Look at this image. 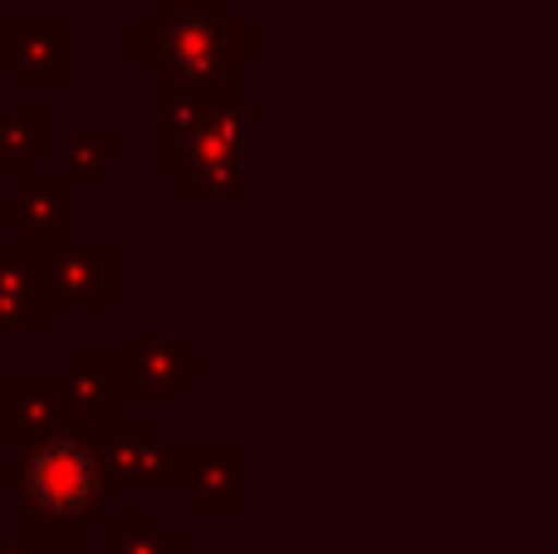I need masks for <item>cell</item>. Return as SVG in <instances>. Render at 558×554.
Returning a JSON list of instances; mask_svg holds the SVG:
<instances>
[{
    "mask_svg": "<svg viewBox=\"0 0 558 554\" xmlns=\"http://www.w3.org/2000/svg\"><path fill=\"white\" fill-rule=\"evenodd\" d=\"M0 554H35L25 545V540H10V535H0Z\"/></svg>",
    "mask_w": 558,
    "mask_h": 554,
    "instance_id": "ac0fdd59",
    "label": "cell"
},
{
    "mask_svg": "<svg viewBox=\"0 0 558 554\" xmlns=\"http://www.w3.org/2000/svg\"><path fill=\"white\" fill-rule=\"evenodd\" d=\"M49 143V113L45 108H0V172H25L35 153Z\"/></svg>",
    "mask_w": 558,
    "mask_h": 554,
    "instance_id": "4fadbf2b",
    "label": "cell"
},
{
    "mask_svg": "<svg viewBox=\"0 0 558 554\" xmlns=\"http://www.w3.org/2000/svg\"><path fill=\"white\" fill-rule=\"evenodd\" d=\"M0 216L15 226L20 245H54L69 236V177L20 172V192L0 202Z\"/></svg>",
    "mask_w": 558,
    "mask_h": 554,
    "instance_id": "9c48e42d",
    "label": "cell"
},
{
    "mask_svg": "<svg viewBox=\"0 0 558 554\" xmlns=\"http://www.w3.org/2000/svg\"><path fill=\"white\" fill-rule=\"evenodd\" d=\"M206 363L196 359L186 344L167 339L157 329H137L123 353V378L133 383V398L143 402H172L182 398V383L196 378Z\"/></svg>",
    "mask_w": 558,
    "mask_h": 554,
    "instance_id": "52a82bcc",
    "label": "cell"
},
{
    "mask_svg": "<svg viewBox=\"0 0 558 554\" xmlns=\"http://www.w3.org/2000/svg\"><path fill=\"white\" fill-rule=\"evenodd\" d=\"M49 294L39 265H10L0 270V334H39L49 324Z\"/></svg>",
    "mask_w": 558,
    "mask_h": 554,
    "instance_id": "7c38bea8",
    "label": "cell"
},
{
    "mask_svg": "<svg viewBox=\"0 0 558 554\" xmlns=\"http://www.w3.org/2000/svg\"><path fill=\"white\" fill-rule=\"evenodd\" d=\"M64 39H69V20H0V59L29 88L69 84Z\"/></svg>",
    "mask_w": 558,
    "mask_h": 554,
    "instance_id": "ba28073f",
    "label": "cell"
},
{
    "mask_svg": "<svg viewBox=\"0 0 558 554\" xmlns=\"http://www.w3.org/2000/svg\"><path fill=\"white\" fill-rule=\"evenodd\" d=\"M133 59L157 69V108L177 113L206 94L245 88V20L226 0H157L133 25Z\"/></svg>",
    "mask_w": 558,
    "mask_h": 554,
    "instance_id": "6da1fadb",
    "label": "cell"
},
{
    "mask_svg": "<svg viewBox=\"0 0 558 554\" xmlns=\"http://www.w3.org/2000/svg\"><path fill=\"white\" fill-rule=\"evenodd\" d=\"M118 383H123V353H74V359L59 369L69 427L94 432V427H104V422H113Z\"/></svg>",
    "mask_w": 558,
    "mask_h": 554,
    "instance_id": "30bf717a",
    "label": "cell"
},
{
    "mask_svg": "<svg viewBox=\"0 0 558 554\" xmlns=\"http://www.w3.org/2000/svg\"><path fill=\"white\" fill-rule=\"evenodd\" d=\"M113 162V128L78 123L64 137V177H104Z\"/></svg>",
    "mask_w": 558,
    "mask_h": 554,
    "instance_id": "9a60e30c",
    "label": "cell"
},
{
    "mask_svg": "<svg viewBox=\"0 0 558 554\" xmlns=\"http://www.w3.org/2000/svg\"><path fill=\"white\" fill-rule=\"evenodd\" d=\"M108 540H113V554H182V535L167 530L153 510H113Z\"/></svg>",
    "mask_w": 558,
    "mask_h": 554,
    "instance_id": "5bb4252c",
    "label": "cell"
},
{
    "mask_svg": "<svg viewBox=\"0 0 558 554\" xmlns=\"http://www.w3.org/2000/svg\"><path fill=\"white\" fill-rule=\"evenodd\" d=\"M88 442L98 447L113 481H133V486H147V491L192 486V461H186L182 442H167L153 418H128V422L113 418L88 432Z\"/></svg>",
    "mask_w": 558,
    "mask_h": 554,
    "instance_id": "277c9868",
    "label": "cell"
},
{
    "mask_svg": "<svg viewBox=\"0 0 558 554\" xmlns=\"http://www.w3.org/2000/svg\"><path fill=\"white\" fill-rule=\"evenodd\" d=\"M35 554H94V540L88 530H20Z\"/></svg>",
    "mask_w": 558,
    "mask_h": 554,
    "instance_id": "2e32d148",
    "label": "cell"
},
{
    "mask_svg": "<svg viewBox=\"0 0 558 554\" xmlns=\"http://www.w3.org/2000/svg\"><path fill=\"white\" fill-rule=\"evenodd\" d=\"M0 486L25 501L20 530H88L98 510H108L113 477H108L88 432L64 427L25 447L15 461L0 467Z\"/></svg>",
    "mask_w": 558,
    "mask_h": 554,
    "instance_id": "3957f363",
    "label": "cell"
},
{
    "mask_svg": "<svg viewBox=\"0 0 558 554\" xmlns=\"http://www.w3.org/2000/svg\"><path fill=\"white\" fill-rule=\"evenodd\" d=\"M10 265H25V245L20 241H0V270H10Z\"/></svg>",
    "mask_w": 558,
    "mask_h": 554,
    "instance_id": "e0dca14e",
    "label": "cell"
},
{
    "mask_svg": "<svg viewBox=\"0 0 558 554\" xmlns=\"http://www.w3.org/2000/svg\"><path fill=\"white\" fill-rule=\"evenodd\" d=\"M69 427L59 373H5L0 378V442L5 447H35Z\"/></svg>",
    "mask_w": 558,
    "mask_h": 554,
    "instance_id": "8992f818",
    "label": "cell"
},
{
    "mask_svg": "<svg viewBox=\"0 0 558 554\" xmlns=\"http://www.w3.org/2000/svg\"><path fill=\"white\" fill-rule=\"evenodd\" d=\"M192 491L202 501V510H216V516L245 510V447L241 442H211V447H202V457L192 467Z\"/></svg>",
    "mask_w": 558,
    "mask_h": 554,
    "instance_id": "8fae6325",
    "label": "cell"
},
{
    "mask_svg": "<svg viewBox=\"0 0 558 554\" xmlns=\"http://www.w3.org/2000/svg\"><path fill=\"white\" fill-rule=\"evenodd\" d=\"M45 294L49 310H64V304H88V310H108L113 304V241H64L45 245Z\"/></svg>",
    "mask_w": 558,
    "mask_h": 554,
    "instance_id": "5b68a950",
    "label": "cell"
},
{
    "mask_svg": "<svg viewBox=\"0 0 558 554\" xmlns=\"http://www.w3.org/2000/svg\"><path fill=\"white\" fill-rule=\"evenodd\" d=\"M251 157V108L245 88L196 98L192 108L162 113L157 128V172H172L182 196H235L245 186Z\"/></svg>",
    "mask_w": 558,
    "mask_h": 554,
    "instance_id": "7a4b0ae2",
    "label": "cell"
}]
</instances>
